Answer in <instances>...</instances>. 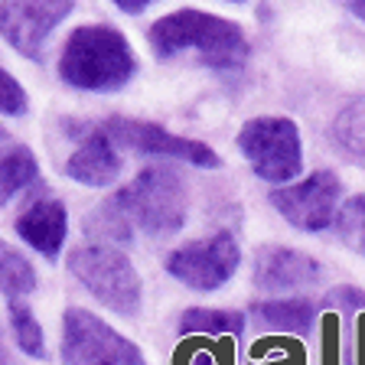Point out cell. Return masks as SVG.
Instances as JSON below:
<instances>
[{
    "instance_id": "cell-1",
    "label": "cell",
    "mask_w": 365,
    "mask_h": 365,
    "mask_svg": "<svg viewBox=\"0 0 365 365\" xmlns=\"http://www.w3.org/2000/svg\"><path fill=\"white\" fill-rule=\"evenodd\" d=\"M147 43L157 53V59L199 53L205 66L219 68V72H238L251 56L248 36L235 20L192 7L173 10V14L153 20L147 30Z\"/></svg>"
},
{
    "instance_id": "cell-2",
    "label": "cell",
    "mask_w": 365,
    "mask_h": 365,
    "mask_svg": "<svg viewBox=\"0 0 365 365\" xmlns=\"http://www.w3.org/2000/svg\"><path fill=\"white\" fill-rule=\"evenodd\" d=\"M137 76V53L114 23H82L59 53V78L76 91L111 95Z\"/></svg>"
},
{
    "instance_id": "cell-3",
    "label": "cell",
    "mask_w": 365,
    "mask_h": 365,
    "mask_svg": "<svg viewBox=\"0 0 365 365\" xmlns=\"http://www.w3.org/2000/svg\"><path fill=\"white\" fill-rule=\"evenodd\" d=\"M111 196L134 225V232H144L150 238H173L186 225V212H190L186 182L167 163L144 167L128 186L114 190Z\"/></svg>"
},
{
    "instance_id": "cell-4",
    "label": "cell",
    "mask_w": 365,
    "mask_h": 365,
    "mask_svg": "<svg viewBox=\"0 0 365 365\" xmlns=\"http://www.w3.org/2000/svg\"><path fill=\"white\" fill-rule=\"evenodd\" d=\"M68 274L88 290L101 307H108L118 317H140L144 310V284L140 274L130 264V258L114 245H82V248L68 251L66 261Z\"/></svg>"
},
{
    "instance_id": "cell-5",
    "label": "cell",
    "mask_w": 365,
    "mask_h": 365,
    "mask_svg": "<svg viewBox=\"0 0 365 365\" xmlns=\"http://www.w3.org/2000/svg\"><path fill=\"white\" fill-rule=\"evenodd\" d=\"M238 150L248 160L251 173L271 186L297 182L304 170V140L300 128L281 114H261L242 124L238 130Z\"/></svg>"
},
{
    "instance_id": "cell-6",
    "label": "cell",
    "mask_w": 365,
    "mask_h": 365,
    "mask_svg": "<svg viewBox=\"0 0 365 365\" xmlns=\"http://www.w3.org/2000/svg\"><path fill=\"white\" fill-rule=\"evenodd\" d=\"M62 365H147L140 346L82 307L62 313Z\"/></svg>"
},
{
    "instance_id": "cell-7",
    "label": "cell",
    "mask_w": 365,
    "mask_h": 365,
    "mask_svg": "<svg viewBox=\"0 0 365 365\" xmlns=\"http://www.w3.org/2000/svg\"><path fill=\"white\" fill-rule=\"evenodd\" d=\"M238 264H242V248L232 232H212L196 242H186L170 251L163 261L170 277L196 294L222 290L238 274Z\"/></svg>"
},
{
    "instance_id": "cell-8",
    "label": "cell",
    "mask_w": 365,
    "mask_h": 365,
    "mask_svg": "<svg viewBox=\"0 0 365 365\" xmlns=\"http://www.w3.org/2000/svg\"><path fill=\"white\" fill-rule=\"evenodd\" d=\"M267 202L274 205V212L281 215L290 228L297 232H327L333 228L336 212L342 205V182L333 170H317V173L304 176L267 196Z\"/></svg>"
},
{
    "instance_id": "cell-9",
    "label": "cell",
    "mask_w": 365,
    "mask_h": 365,
    "mask_svg": "<svg viewBox=\"0 0 365 365\" xmlns=\"http://www.w3.org/2000/svg\"><path fill=\"white\" fill-rule=\"evenodd\" d=\"M105 134L111 137L121 150H134L144 157H160V160H182L190 167L199 170H219L222 157L202 140L192 137H180L173 130L160 128L153 121H134V118H108L101 121Z\"/></svg>"
},
{
    "instance_id": "cell-10",
    "label": "cell",
    "mask_w": 365,
    "mask_h": 365,
    "mask_svg": "<svg viewBox=\"0 0 365 365\" xmlns=\"http://www.w3.org/2000/svg\"><path fill=\"white\" fill-rule=\"evenodd\" d=\"M62 130H68V137L76 140L72 153L62 163V173L72 182H82L91 190L114 186V180L124 170V160L121 147L105 134L101 121H62Z\"/></svg>"
},
{
    "instance_id": "cell-11",
    "label": "cell",
    "mask_w": 365,
    "mask_h": 365,
    "mask_svg": "<svg viewBox=\"0 0 365 365\" xmlns=\"http://www.w3.org/2000/svg\"><path fill=\"white\" fill-rule=\"evenodd\" d=\"M323 281V264L313 255L287 245H258L251 258V284L261 294H290Z\"/></svg>"
},
{
    "instance_id": "cell-12",
    "label": "cell",
    "mask_w": 365,
    "mask_h": 365,
    "mask_svg": "<svg viewBox=\"0 0 365 365\" xmlns=\"http://www.w3.org/2000/svg\"><path fill=\"white\" fill-rule=\"evenodd\" d=\"M76 4H0V30L4 39L20 56L33 62H46V43L66 16H72Z\"/></svg>"
},
{
    "instance_id": "cell-13",
    "label": "cell",
    "mask_w": 365,
    "mask_h": 365,
    "mask_svg": "<svg viewBox=\"0 0 365 365\" xmlns=\"http://www.w3.org/2000/svg\"><path fill=\"white\" fill-rule=\"evenodd\" d=\"M16 238L30 245L39 258L56 261L62 255V245L68 235V212L66 202L56 196H39L23 205V212L14 219Z\"/></svg>"
},
{
    "instance_id": "cell-14",
    "label": "cell",
    "mask_w": 365,
    "mask_h": 365,
    "mask_svg": "<svg viewBox=\"0 0 365 365\" xmlns=\"http://www.w3.org/2000/svg\"><path fill=\"white\" fill-rule=\"evenodd\" d=\"M251 313L258 317V323L274 333L287 336H310L313 323H317V307L300 297H277V300H258L251 304Z\"/></svg>"
},
{
    "instance_id": "cell-15",
    "label": "cell",
    "mask_w": 365,
    "mask_h": 365,
    "mask_svg": "<svg viewBox=\"0 0 365 365\" xmlns=\"http://www.w3.org/2000/svg\"><path fill=\"white\" fill-rule=\"evenodd\" d=\"M33 182H39V160L26 144L10 140L4 160H0V199L14 202L23 190H30Z\"/></svg>"
},
{
    "instance_id": "cell-16",
    "label": "cell",
    "mask_w": 365,
    "mask_h": 365,
    "mask_svg": "<svg viewBox=\"0 0 365 365\" xmlns=\"http://www.w3.org/2000/svg\"><path fill=\"white\" fill-rule=\"evenodd\" d=\"M176 333L180 336H232V339H242L245 317L238 310H219V307H190L186 313H180Z\"/></svg>"
},
{
    "instance_id": "cell-17",
    "label": "cell",
    "mask_w": 365,
    "mask_h": 365,
    "mask_svg": "<svg viewBox=\"0 0 365 365\" xmlns=\"http://www.w3.org/2000/svg\"><path fill=\"white\" fill-rule=\"evenodd\" d=\"M85 235L95 238L98 245H130L134 242V225L128 222V215L121 212V205L114 202V196H108L105 202H98L85 219Z\"/></svg>"
},
{
    "instance_id": "cell-18",
    "label": "cell",
    "mask_w": 365,
    "mask_h": 365,
    "mask_svg": "<svg viewBox=\"0 0 365 365\" xmlns=\"http://www.w3.org/2000/svg\"><path fill=\"white\" fill-rule=\"evenodd\" d=\"M329 137L339 150L365 160V95H356L336 111L329 124Z\"/></svg>"
},
{
    "instance_id": "cell-19",
    "label": "cell",
    "mask_w": 365,
    "mask_h": 365,
    "mask_svg": "<svg viewBox=\"0 0 365 365\" xmlns=\"http://www.w3.org/2000/svg\"><path fill=\"white\" fill-rule=\"evenodd\" d=\"M7 323H10V336H14L16 349L30 359H49V349H46V333L39 327L36 313L23 300H7Z\"/></svg>"
},
{
    "instance_id": "cell-20",
    "label": "cell",
    "mask_w": 365,
    "mask_h": 365,
    "mask_svg": "<svg viewBox=\"0 0 365 365\" xmlns=\"http://www.w3.org/2000/svg\"><path fill=\"white\" fill-rule=\"evenodd\" d=\"M333 232L346 248L365 258V192H359V196L346 199V202L339 205Z\"/></svg>"
},
{
    "instance_id": "cell-21",
    "label": "cell",
    "mask_w": 365,
    "mask_h": 365,
    "mask_svg": "<svg viewBox=\"0 0 365 365\" xmlns=\"http://www.w3.org/2000/svg\"><path fill=\"white\" fill-rule=\"evenodd\" d=\"M0 281H4L7 300H20L23 294L36 290V271H33V264L23 258L20 251L4 245V251H0Z\"/></svg>"
},
{
    "instance_id": "cell-22",
    "label": "cell",
    "mask_w": 365,
    "mask_h": 365,
    "mask_svg": "<svg viewBox=\"0 0 365 365\" xmlns=\"http://www.w3.org/2000/svg\"><path fill=\"white\" fill-rule=\"evenodd\" d=\"M0 111H4V118H23L30 111V95L7 68L0 72Z\"/></svg>"
},
{
    "instance_id": "cell-23",
    "label": "cell",
    "mask_w": 365,
    "mask_h": 365,
    "mask_svg": "<svg viewBox=\"0 0 365 365\" xmlns=\"http://www.w3.org/2000/svg\"><path fill=\"white\" fill-rule=\"evenodd\" d=\"M114 7L128 16H140L144 10H150V0H114Z\"/></svg>"
},
{
    "instance_id": "cell-24",
    "label": "cell",
    "mask_w": 365,
    "mask_h": 365,
    "mask_svg": "<svg viewBox=\"0 0 365 365\" xmlns=\"http://www.w3.org/2000/svg\"><path fill=\"white\" fill-rule=\"evenodd\" d=\"M346 10H349V14L356 16V20H362V23H365V0H349V4H346Z\"/></svg>"
}]
</instances>
